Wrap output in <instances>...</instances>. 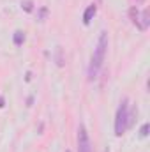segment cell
I'll list each match as a JSON object with an SVG mask.
<instances>
[{
  "label": "cell",
  "instance_id": "6da1fadb",
  "mask_svg": "<svg viewBox=\"0 0 150 152\" xmlns=\"http://www.w3.org/2000/svg\"><path fill=\"white\" fill-rule=\"evenodd\" d=\"M106 50H108V34L106 32H101L99 36V42L95 46V51L92 55V62H90V67H88V76L94 80L95 75L99 73L103 62H104V57H106Z\"/></svg>",
  "mask_w": 150,
  "mask_h": 152
},
{
  "label": "cell",
  "instance_id": "7a4b0ae2",
  "mask_svg": "<svg viewBox=\"0 0 150 152\" xmlns=\"http://www.w3.org/2000/svg\"><path fill=\"white\" fill-rule=\"evenodd\" d=\"M131 124V115H129V104H127V99H124L118 106V112H117V118H115V134L117 136H122L125 133V129L129 127Z\"/></svg>",
  "mask_w": 150,
  "mask_h": 152
},
{
  "label": "cell",
  "instance_id": "3957f363",
  "mask_svg": "<svg viewBox=\"0 0 150 152\" xmlns=\"http://www.w3.org/2000/svg\"><path fill=\"white\" fill-rule=\"evenodd\" d=\"M78 149H79V152H92L90 151L88 133H87L85 126H79V129H78Z\"/></svg>",
  "mask_w": 150,
  "mask_h": 152
},
{
  "label": "cell",
  "instance_id": "277c9868",
  "mask_svg": "<svg viewBox=\"0 0 150 152\" xmlns=\"http://www.w3.org/2000/svg\"><path fill=\"white\" fill-rule=\"evenodd\" d=\"M95 12H97V5H95V4L88 5V7H87V11H85V14H83V23H85V25H88V23L92 21V18L95 16Z\"/></svg>",
  "mask_w": 150,
  "mask_h": 152
},
{
  "label": "cell",
  "instance_id": "5b68a950",
  "mask_svg": "<svg viewBox=\"0 0 150 152\" xmlns=\"http://www.w3.org/2000/svg\"><path fill=\"white\" fill-rule=\"evenodd\" d=\"M129 14H131V21L141 30V25H140V18H138V9L136 7H131V11H129Z\"/></svg>",
  "mask_w": 150,
  "mask_h": 152
},
{
  "label": "cell",
  "instance_id": "8992f818",
  "mask_svg": "<svg viewBox=\"0 0 150 152\" xmlns=\"http://www.w3.org/2000/svg\"><path fill=\"white\" fill-rule=\"evenodd\" d=\"M14 44H16V46H21V44H23V41H25V32H21V30H16V32H14Z\"/></svg>",
  "mask_w": 150,
  "mask_h": 152
},
{
  "label": "cell",
  "instance_id": "52a82bcc",
  "mask_svg": "<svg viewBox=\"0 0 150 152\" xmlns=\"http://www.w3.org/2000/svg\"><path fill=\"white\" fill-rule=\"evenodd\" d=\"M21 7H23V9H25L27 12H30V11H32V7H34V4H32L30 0H25V2L21 4Z\"/></svg>",
  "mask_w": 150,
  "mask_h": 152
},
{
  "label": "cell",
  "instance_id": "ba28073f",
  "mask_svg": "<svg viewBox=\"0 0 150 152\" xmlns=\"http://www.w3.org/2000/svg\"><path fill=\"white\" fill-rule=\"evenodd\" d=\"M149 134V124H143V127H141V136L145 138Z\"/></svg>",
  "mask_w": 150,
  "mask_h": 152
},
{
  "label": "cell",
  "instance_id": "9c48e42d",
  "mask_svg": "<svg viewBox=\"0 0 150 152\" xmlns=\"http://www.w3.org/2000/svg\"><path fill=\"white\" fill-rule=\"evenodd\" d=\"M0 108H4V97L0 96Z\"/></svg>",
  "mask_w": 150,
  "mask_h": 152
},
{
  "label": "cell",
  "instance_id": "30bf717a",
  "mask_svg": "<svg viewBox=\"0 0 150 152\" xmlns=\"http://www.w3.org/2000/svg\"><path fill=\"white\" fill-rule=\"evenodd\" d=\"M136 2H138V4H141V2H145V0H136Z\"/></svg>",
  "mask_w": 150,
  "mask_h": 152
},
{
  "label": "cell",
  "instance_id": "8fae6325",
  "mask_svg": "<svg viewBox=\"0 0 150 152\" xmlns=\"http://www.w3.org/2000/svg\"><path fill=\"white\" fill-rule=\"evenodd\" d=\"M104 152H110V151H104Z\"/></svg>",
  "mask_w": 150,
  "mask_h": 152
},
{
  "label": "cell",
  "instance_id": "7c38bea8",
  "mask_svg": "<svg viewBox=\"0 0 150 152\" xmlns=\"http://www.w3.org/2000/svg\"><path fill=\"white\" fill-rule=\"evenodd\" d=\"M67 152H71V151H67Z\"/></svg>",
  "mask_w": 150,
  "mask_h": 152
}]
</instances>
